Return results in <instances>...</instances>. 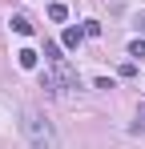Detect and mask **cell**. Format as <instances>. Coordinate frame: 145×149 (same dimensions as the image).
<instances>
[{
	"mask_svg": "<svg viewBox=\"0 0 145 149\" xmlns=\"http://www.w3.org/2000/svg\"><path fill=\"white\" fill-rule=\"evenodd\" d=\"M24 133H28V145L32 149H56V133H52V125H48L36 109L24 113Z\"/></svg>",
	"mask_w": 145,
	"mask_h": 149,
	"instance_id": "cell-1",
	"label": "cell"
},
{
	"mask_svg": "<svg viewBox=\"0 0 145 149\" xmlns=\"http://www.w3.org/2000/svg\"><path fill=\"white\" fill-rule=\"evenodd\" d=\"M48 65H52V77H56L61 93H65V89H77V69H72L65 56H61V61H48Z\"/></svg>",
	"mask_w": 145,
	"mask_h": 149,
	"instance_id": "cell-2",
	"label": "cell"
},
{
	"mask_svg": "<svg viewBox=\"0 0 145 149\" xmlns=\"http://www.w3.org/2000/svg\"><path fill=\"white\" fill-rule=\"evenodd\" d=\"M85 40V28H65V49H77Z\"/></svg>",
	"mask_w": 145,
	"mask_h": 149,
	"instance_id": "cell-3",
	"label": "cell"
},
{
	"mask_svg": "<svg viewBox=\"0 0 145 149\" xmlns=\"http://www.w3.org/2000/svg\"><path fill=\"white\" fill-rule=\"evenodd\" d=\"M16 65H20V69H36V52H32V49H20V52H16Z\"/></svg>",
	"mask_w": 145,
	"mask_h": 149,
	"instance_id": "cell-4",
	"label": "cell"
},
{
	"mask_svg": "<svg viewBox=\"0 0 145 149\" xmlns=\"http://www.w3.org/2000/svg\"><path fill=\"white\" fill-rule=\"evenodd\" d=\"M12 28H16V32H20V36H28V32H32V20H28V16H20V12H16V16H12Z\"/></svg>",
	"mask_w": 145,
	"mask_h": 149,
	"instance_id": "cell-5",
	"label": "cell"
},
{
	"mask_svg": "<svg viewBox=\"0 0 145 149\" xmlns=\"http://www.w3.org/2000/svg\"><path fill=\"white\" fill-rule=\"evenodd\" d=\"M65 16H69L65 4H48V20H65Z\"/></svg>",
	"mask_w": 145,
	"mask_h": 149,
	"instance_id": "cell-6",
	"label": "cell"
},
{
	"mask_svg": "<svg viewBox=\"0 0 145 149\" xmlns=\"http://www.w3.org/2000/svg\"><path fill=\"white\" fill-rule=\"evenodd\" d=\"M129 56H141V61H145V40H141V36L129 40Z\"/></svg>",
	"mask_w": 145,
	"mask_h": 149,
	"instance_id": "cell-7",
	"label": "cell"
},
{
	"mask_svg": "<svg viewBox=\"0 0 145 149\" xmlns=\"http://www.w3.org/2000/svg\"><path fill=\"white\" fill-rule=\"evenodd\" d=\"M45 56H48V61H61V49H56L52 40H45Z\"/></svg>",
	"mask_w": 145,
	"mask_h": 149,
	"instance_id": "cell-8",
	"label": "cell"
},
{
	"mask_svg": "<svg viewBox=\"0 0 145 149\" xmlns=\"http://www.w3.org/2000/svg\"><path fill=\"white\" fill-rule=\"evenodd\" d=\"M137 28H141V32H145V12H141V16H137Z\"/></svg>",
	"mask_w": 145,
	"mask_h": 149,
	"instance_id": "cell-9",
	"label": "cell"
},
{
	"mask_svg": "<svg viewBox=\"0 0 145 149\" xmlns=\"http://www.w3.org/2000/svg\"><path fill=\"white\" fill-rule=\"evenodd\" d=\"M137 121H145V105H141V113H137Z\"/></svg>",
	"mask_w": 145,
	"mask_h": 149,
	"instance_id": "cell-10",
	"label": "cell"
}]
</instances>
